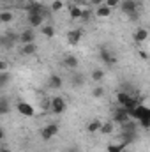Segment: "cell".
Segmentation results:
<instances>
[{"mask_svg": "<svg viewBox=\"0 0 150 152\" xmlns=\"http://www.w3.org/2000/svg\"><path fill=\"white\" fill-rule=\"evenodd\" d=\"M4 71H9V62L7 60H0V73Z\"/></svg>", "mask_w": 150, "mask_h": 152, "instance_id": "1f68e13d", "label": "cell"}, {"mask_svg": "<svg viewBox=\"0 0 150 152\" xmlns=\"http://www.w3.org/2000/svg\"><path fill=\"white\" fill-rule=\"evenodd\" d=\"M88 2H90V5H97V7L104 4V0H88Z\"/></svg>", "mask_w": 150, "mask_h": 152, "instance_id": "d6a6232c", "label": "cell"}, {"mask_svg": "<svg viewBox=\"0 0 150 152\" xmlns=\"http://www.w3.org/2000/svg\"><path fill=\"white\" fill-rule=\"evenodd\" d=\"M57 133H58V124H48V126H44L42 129H41V138L42 140H51L53 136H57Z\"/></svg>", "mask_w": 150, "mask_h": 152, "instance_id": "3957f363", "label": "cell"}, {"mask_svg": "<svg viewBox=\"0 0 150 152\" xmlns=\"http://www.w3.org/2000/svg\"><path fill=\"white\" fill-rule=\"evenodd\" d=\"M73 83H74V85H83V78H81V75H73Z\"/></svg>", "mask_w": 150, "mask_h": 152, "instance_id": "4dcf8cb0", "label": "cell"}, {"mask_svg": "<svg viewBox=\"0 0 150 152\" xmlns=\"http://www.w3.org/2000/svg\"><path fill=\"white\" fill-rule=\"evenodd\" d=\"M50 104H51V112H53L55 115L64 113V112H66V108H67V104H66V99H64V97H60V96H55V97H51Z\"/></svg>", "mask_w": 150, "mask_h": 152, "instance_id": "7a4b0ae2", "label": "cell"}, {"mask_svg": "<svg viewBox=\"0 0 150 152\" xmlns=\"http://www.w3.org/2000/svg\"><path fill=\"white\" fill-rule=\"evenodd\" d=\"M103 94H104V88H103V87H95V88L92 90V96H94V97H103Z\"/></svg>", "mask_w": 150, "mask_h": 152, "instance_id": "f546056e", "label": "cell"}, {"mask_svg": "<svg viewBox=\"0 0 150 152\" xmlns=\"http://www.w3.org/2000/svg\"><path fill=\"white\" fill-rule=\"evenodd\" d=\"M99 57H101V60H103L106 66H115V64H117V57H115V55H111L106 48H101Z\"/></svg>", "mask_w": 150, "mask_h": 152, "instance_id": "9c48e42d", "label": "cell"}, {"mask_svg": "<svg viewBox=\"0 0 150 152\" xmlns=\"http://www.w3.org/2000/svg\"><path fill=\"white\" fill-rule=\"evenodd\" d=\"M14 20V14L11 11H0V23H11Z\"/></svg>", "mask_w": 150, "mask_h": 152, "instance_id": "7402d4cb", "label": "cell"}, {"mask_svg": "<svg viewBox=\"0 0 150 152\" xmlns=\"http://www.w3.org/2000/svg\"><path fill=\"white\" fill-rule=\"evenodd\" d=\"M101 124H103L101 120L94 118L92 122H88V126H87V131H88V133H92V134H94V133H99V127H101Z\"/></svg>", "mask_w": 150, "mask_h": 152, "instance_id": "d6986e66", "label": "cell"}, {"mask_svg": "<svg viewBox=\"0 0 150 152\" xmlns=\"http://www.w3.org/2000/svg\"><path fill=\"white\" fill-rule=\"evenodd\" d=\"M131 120V117H129V113H127V110H124L122 106L113 113V124H118V126H122V124H125V122H129Z\"/></svg>", "mask_w": 150, "mask_h": 152, "instance_id": "277c9868", "label": "cell"}, {"mask_svg": "<svg viewBox=\"0 0 150 152\" xmlns=\"http://www.w3.org/2000/svg\"><path fill=\"white\" fill-rule=\"evenodd\" d=\"M11 2H18V0H11Z\"/></svg>", "mask_w": 150, "mask_h": 152, "instance_id": "74e56055", "label": "cell"}, {"mask_svg": "<svg viewBox=\"0 0 150 152\" xmlns=\"http://www.w3.org/2000/svg\"><path fill=\"white\" fill-rule=\"evenodd\" d=\"M9 110H11L9 99H7V97H0V115H7Z\"/></svg>", "mask_w": 150, "mask_h": 152, "instance_id": "603a6c76", "label": "cell"}, {"mask_svg": "<svg viewBox=\"0 0 150 152\" xmlns=\"http://www.w3.org/2000/svg\"><path fill=\"white\" fill-rule=\"evenodd\" d=\"M110 14H111V9L106 7L104 4L95 9V18H110Z\"/></svg>", "mask_w": 150, "mask_h": 152, "instance_id": "9a60e30c", "label": "cell"}, {"mask_svg": "<svg viewBox=\"0 0 150 152\" xmlns=\"http://www.w3.org/2000/svg\"><path fill=\"white\" fill-rule=\"evenodd\" d=\"M81 37H83V30L81 28H74V30H71L67 34V42L69 44H78L81 41Z\"/></svg>", "mask_w": 150, "mask_h": 152, "instance_id": "8fae6325", "label": "cell"}, {"mask_svg": "<svg viewBox=\"0 0 150 152\" xmlns=\"http://www.w3.org/2000/svg\"><path fill=\"white\" fill-rule=\"evenodd\" d=\"M140 55H141V58H145V60H147V58H149V55H147V53H145V51H141V53H140Z\"/></svg>", "mask_w": 150, "mask_h": 152, "instance_id": "836d02e7", "label": "cell"}, {"mask_svg": "<svg viewBox=\"0 0 150 152\" xmlns=\"http://www.w3.org/2000/svg\"><path fill=\"white\" fill-rule=\"evenodd\" d=\"M0 88H2V85H0Z\"/></svg>", "mask_w": 150, "mask_h": 152, "instance_id": "60d3db41", "label": "cell"}, {"mask_svg": "<svg viewBox=\"0 0 150 152\" xmlns=\"http://www.w3.org/2000/svg\"><path fill=\"white\" fill-rule=\"evenodd\" d=\"M27 2H34V0H27Z\"/></svg>", "mask_w": 150, "mask_h": 152, "instance_id": "f35d334b", "label": "cell"}, {"mask_svg": "<svg viewBox=\"0 0 150 152\" xmlns=\"http://www.w3.org/2000/svg\"><path fill=\"white\" fill-rule=\"evenodd\" d=\"M20 42L21 44H28V42H36V30L34 28H27L20 34Z\"/></svg>", "mask_w": 150, "mask_h": 152, "instance_id": "ba28073f", "label": "cell"}, {"mask_svg": "<svg viewBox=\"0 0 150 152\" xmlns=\"http://www.w3.org/2000/svg\"><path fill=\"white\" fill-rule=\"evenodd\" d=\"M81 7L79 5H76V4H73V5H69V16H71V20H79L81 18Z\"/></svg>", "mask_w": 150, "mask_h": 152, "instance_id": "e0dca14e", "label": "cell"}, {"mask_svg": "<svg viewBox=\"0 0 150 152\" xmlns=\"http://www.w3.org/2000/svg\"><path fill=\"white\" fill-rule=\"evenodd\" d=\"M125 149V145L120 142V143H111V145H108V152H122Z\"/></svg>", "mask_w": 150, "mask_h": 152, "instance_id": "4316f807", "label": "cell"}, {"mask_svg": "<svg viewBox=\"0 0 150 152\" xmlns=\"http://www.w3.org/2000/svg\"><path fill=\"white\" fill-rule=\"evenodd\" d=\"M44 14H28V18H27V21H28V25H30V28H37V27H42V23H44Z\"/></svg>", "mask_w": 150, "mask_h": 152, "instance_id": "30bf717a", "label": "cell"}, {"mask_svg": "<svg viewBox=\"0 0 150 152\" xmlns=\"http://www.w3.org/2000/svg\"><path fill=\"white\" fill-rule=\"evenodd\" d=\"M16 110L23 115V117H34V115H36V110L32 108V104H28V103H25V101H20V103L16 104Z\"/></svg>", "mask_w": 150, "mask_h": 152, "instance_id": "8992f818", "label": "cell"}, {"mask_svg": "<svg viewBox=\"0 0 150 152\" xmlns=\"http://www.w3.org/2000/svg\"><path fill=\"white\" fill-rule=\"evenodd\" d=\"M90 18H92V12H90V11H87V9H83V11H81V18H79V20H83V21H90Z\"/></svg>", "mask_w": 150, "mask_h": 152, "instance_id": "f1b7e54d", "label": "cell"}, {"mask_svg": "<svg viewBox=\"0 0 150 152\" xmlns=\"http://www.w3.org/2000/svg\"><path fill=\"white\" fill-rule=\"evenodd\" d=\"M83 2H85V0H74V4H76V5H81Z\"/></svg>", "mask_w": 150, "mask_h": 152, "instance_id": "d590c367", "label": "cell"}, {"mask_svg": "<svg viewBox=\"0 0 150 152\" xmlns=\"http://www.w3.org/2000/svg\"><path fill=\"white\" fill-rule=\"evenodd\" d=\"M118 7H120L125 14H133V12H136L138 4H136V0H122V2L118 4Z\"/></svg>", "mask_w": 150, "mask_h": 152, "instance_id": "52a82bcc", "label": "cell"}, {"mask_svg": "<svg viewBox=\"0 0 150 152\" xmlns=\"http://www.w3.org/2000/svg\"><path fill=\"white\" fill-rule=\"evenodd\" d=\"M62 83H64V81H62V78L58 75H51L48 78V87H50L51 90H58V88L62 87Z\"/></svg>", "mask_w": 150, "mask_h": 152, "instance_id": "5bb4252c", "label": "cell"}, {"mask_svg": "<svg viewBox=\"0 0 150 152\" xmlns=\"http://www.w3.org/2000/svg\"><path fill=\"white\" fill-rule=\"evenodd\" d=\"M41 34H42L44 37L51 39L55 36V27H51V25H42V27H41Z\"/></svg>", "mask_w": 150, "mask_h": 152, "instance_id": "ffe728a7", "label": "cell"}, {"mask_svg": "<svg viewBox=\"0 0 150 152\" xmlns=\"http://www.w3.org/2000/svg\"><path fill=\"white\" fill-rule=\"evenodd\" d=\"M64 66L67 69H78L79 67V60H78L76 55H66L64 57Z\"/></svg>", "mask_w": 150, "mask_h": 152, "instance_id": "7c38bea8", "label": "cell"}, {"mask_svg": "<svg viewBox=\"0 0 150 152\" xmlns=\"http://www.w3.org/2000/svg\"><path fill=\"white\" fill-rule=\"evenodd\" d=\"M0 152H11L9 149H0Z\"/></svg>", "mask_w": 150, "mask_h": 152, "instance_id": "8d00e7d4", "label": "cell"}, {"mask_svg": "<svg viewBox=\"0 0 150 152\" xmlns=\"http://www.w3.org/2000/svg\"><path fill=\"white\" fill-rule=\"evenodd\" d=\"M104 71H103V69H94V71H92V80H94V81H103V80H104Z\"/></svg>", "mask_w": 150, "mask_h": 152, "instance_id": "d4e9b609", "label": "cell"}, {"mask_svg": "<svg viewBox=\"0 0 150 152\" xmlns=\"http://www.w3.org/2000/svg\"><path fill=\"white\" fill-rule=\"evenodd\" d=\"M20 51H21V55H34L37 51V46H36V42H28V44H23Z\"/></svg>", "mask_w": 150, "mask_h": 152, "instance_id": "2e32d148", "label": "cell"}, {"mask_svg": "<svg viewBox=\"0 0 150 152\" xmlns=\"http://www.w3.org/2000/svg\"><path fill=\"white\" fill-rule=\"evenodd\" d=\"M118 4H120V0H104V5H106V7H110V9L118 7Z\"/></svg>", "mask_w": 150, "mask_h": 152, "instance_id": "83f0119b", "label": "cell"}, {"mask_svg": "<svg viewBox=\"0 0 150 152\" xmlns=\"http://www.w3.org/2000/svg\"><path fill=\"white\" fill-rule=\"evenodd\" d=\"M113 126H115L113 122H103L101 127H99V133H101V134H111L113 133Z\"/></svg>", "mask_w": 150, "mask_h": 152, "instance_id": "44dd1931", "label": "cell"}, {"mask_svg": "<svg viewBox=\"0 0 150 152\" xmlns=\"http://www.w3.org/2000/svg\"><path fill=\"white\" fill-rule=\"evenodd\" d=\"M127 113H129L131 118H136V122H140L143 129H149L150 127V110L147 108V104L140 103L133 110H127Z\"/></svg>", "mask_w": 150, "mask_h": 152, "instance_id": "6da1fadb", "label": "cell"}, {"mask_svg": "<svg viewBox=\"0 0 150 152\" xmlns=\"http://www.w3.org/2000/svg\"><path fill=\"white\" fill-rule=\"evenodd\" d=\"M131 99V96L127 94V92H124V90H120V92H117V103L124 108L125 104H127V101Z\"/></svg>", "mask_w": 150, "mask_h": 152, "instance_id": "ac0fdd59", "label": "cell"}, {"mask_svg": "<svg viewBox=\"0 0 150 152\" xmlns=\"http://www.w3.org/2000/svg\"><path fill=\"white\" fill-rule=\"evenodd\" d=\"M62 9H64V2H62V0H53L51 5H50V11H51V12H58V11H62Z\"/></svg>", "mask_w": 150, "mask_h": 152, "instance_id": "cb8c5ba5", "label": "cell"}, {"mask_svg": "<svg viewBox=\"0 0 150 152\" xmlns=\"http://www.w3.org/2000/svg\"><path fill=\"white\" fill-rule=\"evenodd\" d=\"M11 81V73L9 71H4V73H0V85H2V88L7 85Z\"/></svg>", "mask_w": 150, "mask_h": 152, "instance_id": "484cf974", "label": "cell"}, {"mask_svg": "<svg viewBox=\"0 0 150 152\" xmlns=\"http://www.w3.org/2000/svg\"><path fill=\"white\" fill-rule=\"evenodd\" d=\"M25 11L28 12V14H48L46 11H44V5L41 4V2H30L28 5H25Z\"/></svg>", "mask_w": 150, "mask_h": 152, "instance_id": "5b68a950", "label": "cell"}, {"mask_svg": "<svg viewBox=\"0 0 150 152\" xmlns=\"http://www.w3.org/2000/svg\"><path fill=\"white\" fill-rule=\"evenodd\" d=\"M4 136H5V134H4V129H2V127H0V142H2V140H4Z\"/></svg>", "mask_w": 150, "mask_h": 152, "instance_id": "e575fe53", "label": "cell"}, {"mask_svg": "<svg viewBox=\"0 0 150 152\" xmlns=\"http://www.w3.org/2000/svg\"><path fill=\"white\" fill-rule=\"evenodd\" d=\"M133 37H134L136 42H143V41H147V39H149V30H147L145 27H140V28H136V30H134Z\"/></svg>", "mask_w": 150, "mask_h": 152, "instance_id": "4fadbf2b", "label": "cell"}, {"mask_svg": "<svg viewBox=\"0 0 150 152\" xmlns=\"http://www.w3.org/2000/svg\"><path fill=\"white\" fill-rule=\"evenodd\" d=\"M122 152H127V151H125V149H124V151H122Z\"/></svg>", "mask_w": 150, "mask_h": 152, "instance_id": "ab89813d", "label": "cell"}]
</instances>
